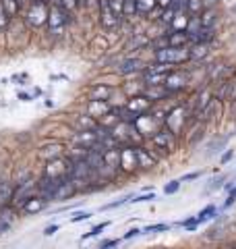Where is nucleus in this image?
Segmentation results:
<instances>
[{
  "instance_id": "41",
  "label": "nucleus",
  "mask_w": 236,
  "mask_h": 249,
  "mask_svg": "<svg viewBox=\"0 0 236 249\" xmlns=\"http://www.w3.org/2000/svg\"><path fill=\"white\" fill-rule=\"evenodd\" d=\"M201 177V170H195V173H188L185 177H180V181L183 183H188V181H195V178H199Z\"/></svg>"
},
{
  "instance_id": "22",
  "label": "nucleus",
  "mask_w": 236,
  "mask_h": 249,
  "mask_svg": "<svg viewBox=\"0 0 236 249\" xmlns=\"http://www.w3.org/2000/svg\"><path fill=\"white\" fill-rule=\"evenodd\" d=\"M203 0H186L185 2V13L188 15V17H197V15L203 13Z\"/></svg>"
},
{
  "instance_id": "47",
  "label": "nucleus",
  "mask_w": 236,
  "mask_h": 249,
  "mask_svg": "<svg viewBox=\"0 0 236 249\" xmlns=\"http://www.w3.org/2000/svg\"><path fill=\"white\" fill-rule=\"evenodd\" d=\"M17 4L21 6V13H23V9H25V6L29 4V0H17Z\"/></svg>"
},
{
  "instance_id": "50",
  "label": "nucleus",
  "mask_w": 236,
  "mask_h": 249,
  "mask_svg": "<svg viewBox=\"0 0 236 249\" xmlns=\"http://www.w3.org/2000/svg\"><path fill=\"white\" fill-rule=\"evenodd\" d=\"M54 2H58V0H50V4H54Z\"/></svg>"
},
{
  "instance_id": "1",
  "label": "nucleus",
  "mask_w": 236,
  "mask_h": 249,
  "mask_svg": "<svg viewBox=\"0 0 236 249\" xmlns=\"http://www.w3.org/2000/svg\"><path fill=\"white\" fill-rule=\"evenodd\" d=\"M75 23V13H70L67 9H62L60 4H50V15H48V21H46V29H48V36L58 40V37L65 36V31L68 25Z\"/></svg>"
},
{
  "instance_id": "20",
  "label": "nucleus",
  "mask_w": 236,
  "mask_h": 249,
  "mask_svg": "<svg viewBox=\"0 0 236 249\" xmlns=\"http://www.w3.org/2000/svg\"><path fill=\"white\" fill-rule=\"evenodd\" d=\"M160 9V4H157V0H137V13L139 17H145L149 19V15L153 11Z\"/></svg>"
},
{
  "instance_id": "35",
  "label": "nucleus",
  "mask_w": 236,
  "mask_h": 249,
  "mask_svg": "<svg viewBox=\"0 0 236 249\" xmlns=\"http://www.w3.org/2000/svg\"><path fill=\"white\" fill-rule=\"evenodd\" d=\"M131 199H133V196H127V197H122V199H118V201H112V204L101 206V210H114V208H120V206H124V204H129Z\"/></svg>"
},
{
  "instance_id": "26",
  "label": "nucleus",
  "mask_w": 236,
  "mask_h": 249,
  "mask_svg": "<svg viewBox=\"0 0 236 249\" xmlns=\"http://www.w3.org/2000/svg\"><path fill=\"white\" fill-rule=\"evenodd\" d=\"M13 23V17L9 15V11L4 9V4H2V0H0V34L2 31H6L9 29V25Z\"/></svg>"
},
{
  "instance_id": "8",
  "label": "nucleus",
  "mask_w": 236,
  "mask_h": 249,
  "mask_svg": "<svg viewBox=\"0 0 236 249\" xmlns=\"http://www.w3.org/2000/svg\"><path fill=\"white\" fill-rule=\"evenodd\" d=\"M116 91H118L116 85H108V83L96 81V83H93L91 88H89L87 98H89V100H101V102H110V100L114 98Z\"/></svg>"
},
{
  "instance_id": "40",
  "label": "nucleus",
  "mask_w": 236,
  "mask_h": 249,
  "mask_svg": "<svg viewBox=\"0 0 236 249\" xmlns=\"http://www.w3.org/2000/svg\"><path fill=\"white\" fill-rule=\"evenodd\" d=\"M139 235H143V229H131V231H127L124 232V241H129V239H133V237H139Z\"/></svg>"
},
{
  "instance_id": "46",
  "label": "nucleus",
  "mask_w": 236,
  "mask_h": 249,
  "mask_svg": "<svg viewBox=\"0 0 236 249\" xmlns=\"http://www.w3.org/2000/svg\"><path fill=\"white\" fill-rule=\"evenodd\" d=\"M218 4H219V0H203V6H205V9H214Z\"/></svg>"
},
{
  "instance_id": "18",
  "label": "nucleus",
  "mask_w": 236,
  "mask_h": 249,
  "mask_svg": "<svg viewBox=\"0 0 236 249\" xmlns=\"http://www.w3.org/2000/svg\"><path fill=\"white\" fill-rule=\"evenodd\" d=\"M168 42L176 48H185V46H191V37L186 31H168Z\"/></svg>"
},
{
  "instance_id": "2",
  "label": "nucleus",
  "mask_w": 236,
  "mask_h": 249,
  "mask_svg": "<svg viewBox=\"0 0 236 249\" xmlns=\"http://www.w3.org/2000/svg\"><path fill=\"white\" fill-rule=\"evenodd\" d=\"M50 15V4L48 2H29L21 13V21L25 23L29 31H35L39 27H46Z\"/></svg>"
},
{
  "instance_id": "13",
  "label": "nucleus",
  "mask_w": 236,
  "mask_h": 249,
  "mask_svg": "<svg viewBox=\"0 0 236 249\" xmlns=\"http://www.w3.org/2000/svg\"><path fill=\"white\" fill-rule=\"evenodd\" d=\"M15 193V183H11L9 178H0V208L11 206Z\"/></svg>"
},
{
  "instance_id": "45",
  "label": "nucleus",
  "mask_w": 236,
  "mask_h": 249,
  "mask_svg": "<svg viewBox=\"0 0 236 249\" xmlns=\"http://www.w3.org/2000/svg\"><path fill=\"white\" fill-rule=\"evenodd\" d=\"M11 227H13L11 222H6V220H2V218H0V235H4V232H9V231H11Z\"/></svg>"
},
{
  "instance_id": "14",
  "label": "nucleus",
  "mask_w": 236,
  "mask_h": 249,
  "mask_svg": "<svg viewBox=\"0 0 236 249\" xmlns=\"http://www.w3.org/2000/svg\"><path fill=\"white\" fill-rule=\"evenodd\" d=\"M218 36V27H201L197 36L191 37V44H211Z\"/></svg>"
},
{
  "instance_id": "39",
  "label": "nucleus",
  "mask_w": 236,
  "mask_h": 249,
  "mask_svg": "<svg viewBox=\"0 0 236 249\" xmlns=\"http://www.w3.org/2000/svg\"><path fill=\"white\" fill-rule=\"evenodd\" d=\"M56 231H60V224H56V222H54V224H48V227L44 229V237H52Z\"/></svg>"
},
{
  "instance_id": "24",
  "label": "nucleus",
  "mask_w": 236,
  "mask_h": 249,
  "mask_svg": "<svg viewBox=\"0 0 236 249\" xmlns=\"http://www.w3.org/2000/svg\"><path fill=\"white\" fill-rule=\"evenodd\" d=\"M110 220H106V222H100V224H96V227H93L91 231H87V232H83L81 235V241H89V239H93V237H98V235H101V232H104L108 227H110Z\"/></svg>"
},
{
  "instance_id": "28",
  "label": "nucleus",
  "mask_w": 236,
  "mask_h": 249,
  "mask_svg": "<svg viewBox=\"0 0 236 249\" xmlns=\"http://www.w3.org/2000/svg\"><path fill=\"white\" fill-rule=\"evenodd\" d=\"M178 227H183L185 231L193 232V231H197V229H199L201 224L197 222V216H188V218H185V220H180V222H178Z\"/></svg>"
},
{
  "instance_id": "30",
  "label": "nucleus",
  "mask_w": 236,
  "mask_h": 249,
  "mask_svg": "<svg viewBox=\"0 0 236 249\" xmlns=\"http://www.w3.org/2000/svg\"><path fill=\"white\" fill-rule=\"evenodd\" d=\"M228 143V137H219V139H214L209 143V150H207V156H214L216 152H222V147Z\"/></svg>"
},
{
  "instance_id": "23",
  "label": "nucleus",
  "mask_w": 236,
  "mask_h": 249,
  "mask_svg": "<svg viewBox=\"0 0 236 249\" xmlns=\"http://www.w3.org/2000/svg\"><path fill=\"white\" fill-rule=\"evenodd\" d=\"M214 216H218V206H216V204H209V206L203 208L199 214H197V222L203 224V222L211 220V218H214Z\"/></svg>"
},
{
  "instance_id": "34",
  "label": "nucleus",
  "mask_w": 236,
  "mask_h": 249,
  "mask_svg": "<svg viewBox=\"0 0 236 249\" xmlns=\"http://www.w3.org/2000/svg\"><path fill=\"white\" fill-rule=\"evenodd\" d=\"M152 199H155V193L152 191V193H143V196H133V204H145V201H152Z\"/></svg>"
},
{
  "instance_id": "19",
  "label": "nucleus",
  "mask_w": 236,
  "mask_h": 249,
  "mask_svg": "<svg viewBox=\"0 0 236 249\" xmlns=\"http://www.w3.org/2000/svg\"><path fill=\"white\" fill-rule=\"evenodd\" d=\"M37 156L42 160H54V158H62L65 156V152H62V145L60 143H52V145H48V147H44V150H39L37 152Z\"/></svg>"
},
{
  "instance_id": "12",
  "label": "nucleus",
  "mask_w": 236,
  "mask_h": 249,
  "mask_svg": "<svg viewBox=\"0 0 236 249\" xmlns=\"http://www.w3.org/2000/svg\"><path fill=\"white\" fill-rule=\"evenodd\" d=\"M143 93L149 100H152L153 104H160V102H164V100L172 98V93L166 89V85H153V88H145Z\"/></svg>"
},
{
  "instance_id": "31",
  "label": "nucleus",
  "mask_w": 236,
  "mask_h": 249,
  "mask_svg": "<svg viewBox=\"0 0 236 249\" xmlns=\"http://www.w3.org/2000/svg\"><path fill=\"white\" fill-rule=\"evenodd\" d=\"M93 214L91 212H87V210H77V212H73L70 214V222L73 224H77V222H83V220H89Z\"/></svg>"
},
{
  "instance_id": "7",
  "label": "nucleus",
  "mask_w": 236,
  "mask_h": 249,
  "mask_svg": "<svg viewBox=\"0 0 236 249\" xmlns=\"http://www.w3.org/2000/svg\"><path fill=\"white\" fill-rule=\"evenodd\" d=\"M152 143H153V147H157V150H162L164 154H168V152H174V147L178 143V137L172 133V131H168L166 127H162L152 137Z\"/></svg>"
},
{
  "instance_id": "33",
  "label": "nucleus",
  "mask_w": 236,
  "mask_h": 249,
  "mask_svg": "<svg viewBox=\"0 0 236 249\" xmlns=\"http://www.w3.org/2000/svg\"><path fill=\"white\" fill-rule=\"evenodd\" d=\"M180 185H183L180 178H176V181H170V183H166V187H164V193H166V196H174V193L180 191Z\"/></svg>"
},
{
  "instance_id": "51",
  "label": "nucleus",
  "mask_w": 236,
  "mask_h": 249,
  "mask_svg": "<svg viewBox=\"0 0 236 249\" xmlns=\"http://www.w3.org/2000/svg\"><path fill=\"white\" fill-rule=\"evenodd\" d=\"M230 249H236V245H232V247H230Z\"/></svg>"
},
{
  "instance_id": "32",
  "label": "nucleus",
  "mask_w": 236,
  "mask_h": 249,
  "mask_svg": "<svg viewBox=\"0 0 236 249\" xmlns=\"http://www.w3.org/2000/svg\"><path fill=\"white\" fill-rule=\"evenodd\" d=\"M56 4H60L62 9H67L70 13H77L79 9H81V4H79V0H58Z\"/></svg>"
},
{
  "instance_id": "36",
  "label": "nucleus",
  "mask_w": 236,
  "mask_h": 249,
  "mask_svg": "<svg viewBox=\"0 0 236 249\" xmlns=\"http://www.w3.org/2000/svg\"><path fill=\"white\" fill-rule=\"evenodd\" d=\"M118 243H120V239H104L100 241V245L96 249H112V247H118Z\"/></svg>"
},
{
  "instance_id": "4",
  "label": "nucleus",
  "mask_w": 236,
  "mask_h": 249,
  "mask_svg": "<svg viewBox=\"0 0 236 249\" xmlns=\"http://www.w3.org/2000/svg\"><path fill=\"white\" fill-rule=\"evenodd\" d=\"M188 83H191V73L185 71V67H176L174 71H170L168 77H166V89L172 93V96H178V93H183Z\"/></svg>"
},
{
  "instance_id": "21",
  "label": "nucleus",
  "mask_w": 236,
  "mask_h": 249,
  "mask_svg": "<svg viewBox=\"0 0 236 249\" xmlns=\"http://www.w3.org/2000/svg\"><path fill=\"white\" fill-rule=\"evenodd\" d=\"M122 17H124V21H133L139 17L137 0H122Z\"/></svg>"
},
{
  "instance_id": "44",
  "label": "nucleus",
  "mask_w": 236,
  "mask_h": 249,
  "mask_svg": "<svg viewBox=\"0 0 236 249\" xmlns=\"http://www.w3.org/2000/svg\"><path fill=\"white\" fill-rule=\"evenodd\" d=\"M13 81H15V83H21V85H25V81H29V75H27V73L15 75V77H13Z\"/></svg>"
},
{
  "instance_id": "3",
  "label": "nucleus",
  "mask_w": 236,
  "mask_h": 249,
  "mask_svg": "<svg viewBox=\"0 0 236 249\" xmlns=\"http://www.w3.org/2000/svg\"><path fill=\"white\" fill-rule=\"evenodd\" d=\"M152 54H153V62H164V65H170V67H183L186 62H191V50H188V46H185V48L168 46V48L152 52Z\"/></svg>"
},
{
  "instance_id": "15",
  "label": "nucleus",
  "mask_w": 236,
  "mask_h": 249,
  "mask_svg": "<svg viewBox=\"0 0 236 249\" xmlns=\"http://www.w3.org/2000/svg\"><path fill=\"white\" fill-rule=\"evenodd\" d=\"M209 48L211 44H191L188 50H191V62H201L209 56Z\"/></svg>"
},
{
  "instance_id": "29",
  "label": "nucleus",
  "mask_w": 236,
  "mask_h": 249,
  "mask_svg": "<svg viewBox=\"0 0 236 249\" xmlns=\"http://www.w3.org/2000/svg\"><path fill=\"white\" fill-rule=\"evenodd\" d=\"M172 227L168 222H160V224H149V227H145L143 229V235H152V232H166V231H170Z\"/></svg>"
},
{
  "instance_id": "37",
  "label": "nucleus",
  "mask_w": 236,
  "mask_h": 249,
  "mask_svg": "<svg viewBox=\"0 0 236 249\" xmlns=\"http://www.w3.org/2000/svg\"><path fill=\"white\" fill-rule=\"evenodd\" d=\"M226 178H228V177H226V175H219V177H218V178H214V181H211V185H209V187H207V191H216V189H219V187H224V185H222V183H224V181H226Z\"/></svg>"
},
{
  "instance_id": "11",
  "label": "nucleus",
  "mask_w": 236,
  "mask_h": 249,
  "mask_svg": "<svg viewBox=\"0 0 236 249\" xmlns=\"http://www.w3.org/2000/svg\"><path fill=\"white\" fill-rule=\"evenodd\" d=\"M75 196H79V189L75 187V183L70 181V178H67L65 183L58 185L56 193H54V201H68V199H73Z\"/></svg>"
},
{
  "instance_id": "5",
  "label": "nucleus",
  "mask_w": 236,
  "mask_h": 249,
  "mask_svg": "<svg viewBox=\"0 0 236 249\" xmlns=\"http://www.w3.org/2000/svg\"><path fill=\"white\" fill-rule=\"evenodd\" d=\"M135 170H139L137 143H122L120 145V173L133 175Z\"/></svg>"
},
{
  "instance_id": "48",
  "label": "nucleus",
  "mask_w": 236,
  "mask_h": 249,
  "mask_svg": "<svg viewBox=\"0 0 236 249\" xmlns=\"http://www.w3.org/2000/svg\"><path fill=\"white\" fill-rule=\"evenodd\" d=\"M50 79H52V81H58V79H67V75H52Z\"/></svg>"
},
{
  "instance_id": "43",
  "label": "nucleus",
  "mask_w": 236,
  "mask_h": 249,
  "mask_svg": "<svg viewBox=\"0 0 236 249\" xmlns=\"http://www.w3.org/2000/svg\"><path fill=\"white\" fill-rule=\"evenodd\" d=\"M17 100H21V102H31L34 96H31L29 91H17Z\"/></svg>"
},
{
  "instance_id": "10",
  "label": "nucleus",
  "mask_w": 236,
  "mask_h": 249,
  "mask_svg": "<svg viewBox=\"0 0 236 249\" xmlns=\"http://www.w3.org/2000/svg\"><path fill=\"white\" fill-rule=\"evenodd\" d=\"M137 160H139V168H143V170L155 168L157 162H160V158L152 150H147L143 143H137Z\"/></svg>"
},
{
  "instance_id": "49",
  "label": "nucleus",
  "mask_w": 236,
  "mask_h": 249,
  "mask_svg": "<svg viewBox=\"0 0 236 249\" xmlns=\"http://www.w3.org/2000/svg\"><path fill=\"white\" fill-rule=\"evenodd\" d=\"M79 4H81V9H85V4H87V0H79Z\"/></svg>"
},
{
  "instance_id": "6",
  "label": "nucleus",
  "mask_w": 236,
  "mask_h": 249,
  "mask_svg": "<svg viewBox=\"0 0 236 249\" xmlns=\"http://www.w3.org/2000/svg\"><path fill=\"white\" fill-rule=\"evenodd\" d=\"M147 62H143L137 56H127L122 60H118V65L112 69V73H116L118 77H129V75H141L145 71Z\"/></svg>"
},
{
  "instance_id": "25",
  "label": "nucleus",
  "mask_w": 236,
  "mask_h": 249,
  "mask_svg": "<svg viewBox=\"0 0 236 249\" xmlns=\"http://www.w3.org/2000/svg\"><path fill=\"white\" fill-rule=\"evenodd\" d=\"M201 27H203V23H201V17L197 15V17H188V23H186V34H188V37H193V36H197L201 31Z\"/></svg>"
},
{
  "instance_id": "27",
  "label": "nucleus",
  "mask_w": 236,
  "mask_h": 249,
  "mask_svg": "<svg viewBox=\"0 0 236 249\" xmlns=\"http://www.w3.org/2000/svg\"><path fill=\"white\" fill-rule=\"evenodd\" d=\"M2 4H4V9L9 11V15L13 19L21 17V6L17 4V0H2Z\"/></svg>"
},
{
  "instance_id": "38",
  "label": "nucleus",
  "mask_w": 236,
  "mask_h": 249,
  "mask_svg": "<svg viewBox=\"0 0 236 249\" xmlns=\"http://www.w3.org/2000/svg\"><path fill=\"white\" fill-rule=\"evenodd\" d=\"M234 201H236V185L230 189V193H228V197H226V201H224V208H230Z\"/></svg>"
},
{
  "instance_id": "17",
  "label": "nucleus",
  "mask_w": 236,
  "mask_h": 249,
  "mask_svg": "<svg viewBox=\"0 0 236 249\" xmlns=\"http://www.w3.org/2000/svg\"><path fill=\"white\" fill-rule=\"evenodd\" d=\"M46 208H48V201H46L44 197L35 196V197H31L27 204L21 208V212H25V214H37V212H42V210H46Z\"/></svg>"
},
{
  "instance_id": "9",
  "label": "nucleus",
  "mask_w": 236,
  "mask_h": 249,
  "mask_svg": "<svg viewBox=\"0 0 236 249\" xmlns=\"http://www.w3.org/2000/svg\"><path fill=\"white\" fill-rule=\"evenodd\" d=\"M112 110H114V106L110 102H101V100H87V104H85V114L93 116L96 121H101Z\"/></svg>"
},
{
  "instance_id": "42",
  "label": "nucleus",
  "mask_w": 236,
  "mask_h": 249,
  "mask_svg": "<svg viewBox=\"0 0 236 249\" xmlns=\"http://www.w3.org/2000/svg\"><path fill=\"white\" fill-rule=\"evenodd\" d=\"M234 158V150H226L224 154H222V158H219V164H228Z\"/></svg>"
},
{
  "instance_id": "16",
  "label": "nucleus",
  "mask_w": 236,
  "mask_h": 249,
  "mask_svg": "<svg viewBox=\"0 0 236 249\" xmlns=\"http://www.w3.org/2000/svg\"><path fill=\"white\" fill-rule=\"evenodd\" d=\"M199 17H201L203 27H218L219 25V11H218V6H214V9H203V13L199 15Z\"/></svg>"
}]
</instances>
